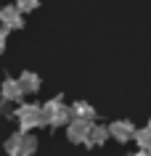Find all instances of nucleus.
<instances>
[{
    "instance_id": "obj_13",
    "label": "nucleus",
    "mask_w": 151,
    "mask_h": 156,
    "mask_svg": "<svg viewBox=\"0 0 151 156\" xmlns=\"http://www.w3.org/2000/svg\"><path fill=\"white\" fill-rule=\"evenodd\" d=\"M5 42H8V32H5V29H0V53L5 50Z\"/></svg>"
},
{
    "instance_id": "obj_11",
    "label": "nucleus",
    "mask_w": 151,
    "mask_h": 156,
    "mask_svg": "<svg viewBox=\"0 0 151 156\" xmlns=\"http://www.w3.org/2000/svg\"><path fill=\"white\" fill-rule=\"evenodd\" d=\"M133 138L138 140V146H141V151H149V127H143V130H135Z\"/></svg>"
},
{
    "instance_id": "obj_4",
    "label": "nucleus",
    "mask_w": 151,
    "mask_h": 156,
    "mask_svg": "<svg viewBox=\"0 0 151 156\" xmlns=\"http://www.w3.org/2000/svg\"><path fill=\"white\" fill-rule=\"evenodd\" d=\"M21 27H24V19H21V13L16 11V5H3V8H0V29L16 32Z\"/></svg>"
},
{
    "instance_id": "obj_3",
    "label": "nucleus",
    "mask_w": 151,
    "mask_h": 156,
    "mask_svg": "<svg viewBox=\"0 0 151 156\" xmlns=\"http://www.w3.org/2000/svg\"><path fill=\"white\" fill-rule=\"evenodd\" d=\"M16 119H19V127H21V132H29L34 130V127H42V108L37 106V103H21V106L16 108Z\"/></svg>"
},
{
    "instance_id": "obj_5",
    "label": "nucleus",
    "mask_w": 151,
    "mask_h": 156,
    "mask_svg": "<svg viewBox=\"0 0 151 156\" xmlns=\"http://www.w3.org/2000/svg\"><path fill=\"white\" fill-rule=\"evenodd\" d=\"M106 132H109L114 140H119V143H127V140H133L135 124H133V122H127V119H119V122L109 124V127H106Z\"/></svg>"
},
{
    "instance_id": "obj_9",
    "label": "nucleus",
    "mask_w": 151,
    "mask_h": 156,
    "mask_svg": "<svg viewBox=\"0 0 151 156\" xmlns=\"http://www.w3.org/2000/svg\"><path fill=\"white\" fill-rule=\"evenodd\" d=\"M16 82H19V87H21L24 95H27V93H37V90H40V77H37L34 72H24Z\"/></svg>"
},
{
    "instance_id": "obj_8",
    "label": "nucleus",
    "mask_w": 151,
    "mask_h": 156,
    "mask_svg": "<svg viewBox=\"0 0 151 156\" xmlns=\"http://www.w3.org/2000/svg\"><path fill=\"white\" fill-rule=\"evenodd\" d=\"M0 93H3V101H8V103H16V101L24 98V93H21V87H19L16 80H5L3 87H0Z\"/></svg>"
},
{
    "instance_id": "obj_2",
    "label": "nucleus",
    "mask_w": 151,
    "mask_h": 156,
    "mask_svg": "<svg viewBox=\"0 0 151 156\" xmlns=\"http://www.w3.org/2000/svg\"><path fill=\"white\" fill-rule=\"evenodd\" d=\"M5 151H8L11 156H32L34 151H37V138L34 135H29V132H13L8 138V143H5Z\"/></svg>"
},
{
    "instance_id": "obj_10",
    "label": "nucleus",
    "mask_w": 151,
    "mask_h": 156,
    "mask_svg": "<svg viewBox=\"0 0 151 156\" xmlns=\"http://www.w3.org/2000/svg\"><path fill=\"white\" fill-rule=\"evenodd\" d=\"M72 108V119H85V122H93L95 119V108L90 106V103H74Z\"/></svg>"
},
{
    "instance_id": "obj_6",
    "label": "nucleus",
    "mask_w": 151,
    "mask_h": 156,
    "mask_svg": "<svg viewBox=\"0 0 151 156\" xmlns=\"http://www.w3.org/2000/svg\"><path fill=\"white\" fill-rule=\"evenodd\" d=\"M88 127H90V122H85V119H69V127H67L69 140H72V143H85Z\"/></svg>"
},
{
    "instance_id": "obj_1",
    "label": "nucleus",
    "mask_w": 151,
    "mask_h": 156,
    "mask_svg": "<svg viewBox=\"0 0 151 156\" xmlns=\"http://www.w3.org/2000/svg\"><path fill=\"white\" fill-rule=\"evenodd\" d=\"M42 108V122L50 124V127H59V124H69V119H72V108L64 103L61 98H53L48 101Z\"/></svg>"
},
{
    "instance_id": "obj_7",
    "label": "nucleus",
    "mask_w": 151,
    "mask_h": 156,
    "mask_svg": "<svg viewBox=\"0 0 151 156\" xmlns=\"http://www.w3.org/2000/svg\"><path fill=\"white\" fill-rule=\"evenodd\" d=\"M106 138H109L106 127H101V124L90 122V127H88V135H85V143H88V146H103V143H106Z\"/></svg>"
},
{
    "instance_id": "obj_12",
    "label": "nucleus",
    "mask_w": 151,
    "mask_h": 156,
    "mask_svg": "<svg viewBox=\"0 0 151 156\" xmlns=\"http://www.w3.org/2000/svg\"><path fill=\"white\" fill-rule=\"evenodd\" d=\"M40 5V0H16V11L19 13H29Z\"/></svg>"
}]
</instances>
